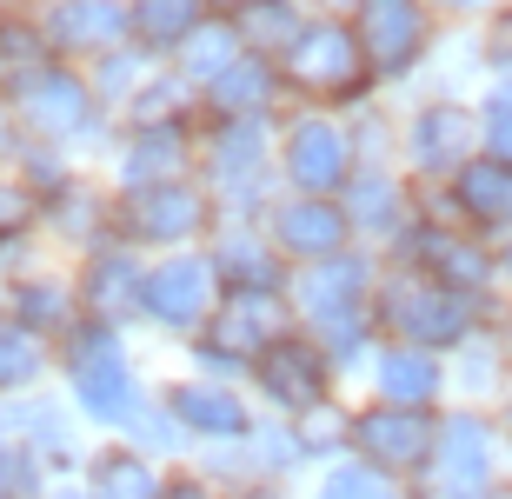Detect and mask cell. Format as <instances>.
Masks as SVG:
<instances>
[{
    "mask_svg": "<svg viewBox=\"0 0 512 499\" xmlns=\"http://www.w3.org/2000/svg\"><path fill=\"white\" fill-rule=\"evenodd\" d=\"M227 67H233V34H227V27H193V34H187V74L220 80Z\"/></svg>",
    "mask_w": 512,
    "mask_h": 499,
    "instance_id": "cell-24",
    "label": "cell"
},
{
    "mask_svg": "<svg viewBox=\"0 0 512 499\" xmlns=\"http://www.w3.org/2000/svg\"><path fill=\"white\" fill-rule=\"evenodd\" d=\"M360 446L380 466H413V460H426L433 426L419 420L413 406H380V413H366V420H360Z\"/></svg>",
    "mask_w": 512,
    "mask_h": 499,
    "instance_id": "cell-10",
    "label": "cell"
},
{
    "mask_svg": "<svg viewBox=\"0 0 512 499\" xmlns=\"http://www.w3.org/2000/svg\"><path fill=\"white\" fill-rule=\"evenodd\" d=\"M213 100L227 107V114H260V100H266V67L260 60H240V67H227V74L213 80Z\"/></svg>",
    "mask_w": 512,
    "mask_h": 499,
    "instance_id": "cell-23",
    "label": "cell"
},
{
    "mask_svg": "<svg viewBox=\"0 0 512 499\" xmlns=\"http://www.w3.org/2000/svg\"><path fill=\"white\" fill-rule=\"evenodd\" d=\"M459 207L473 220H506L512 213V167L486 160V167H459Z\"/></svg>",
    "mask_w": 512,
    "mask_h": 499,
    "instance_id": "cell-17",
    "label": "cell"
},
{
    "mask_svg": "<svg viewBox=\"0 0 512 499\" xmlns=\"http://www.w3.org/2000/svg\"><path fill=\"white\" fill-rule=\"evenodd\" d=\"M346 240V213L326 200H300L280 213V247L286 253H333Z\"/></svg>",
    "mask_w": 512,
    "mask_h": 499,
    "instance_id": "cell-13",
    "label": "cell"
},
{
    "mask_svg": "<svg viewBox=\"0 0 512 499\" xmlns=\"http://www.w3.org/2000/svg\"><path fill=\"white\" fill-rule=\"evenodd\" d=\"M220 260H233V267H240V273H233V280H247V287H266V253L253 247V240H240V233H233V240H227V253H220Z\"/></svg>",
    "mask_w": 512,
    "mask_h": 499,
    "instance_id": "cell-34",
    "label": "cell"
},
{
    "mask_svg": "<svg viewBox=\"0 0 512 499\" xmlns=\"http://www.w3.org/2000/svg\"><path fill=\"white\" fill-rule=\"evenodd\" d=\"M14 486H20V466H14V453H0V499L14 493Z\"/></svg>",
    "mask_w": 512,
    "mask_h": 499,
    "instance_id": "cell-36",
    "label": "cell"
},
{
    "mask_svg": "<svg viewBox=\"0 0 512 499\" xmlns=\"http://www.w3.org/2000/svg\"><path fill=\"white\" fill-rule=\"evenodd\" d=\"M386 320H393L406 340L419 346H446L466 333V307L453 300V287H433V280H406V287L386 293Z\"/></svg>",
    "mask_w": 512,
    "mask_h": 499,
    "instance_id": "cell-3",
    "label": "cell"
},
{
    "mask_svg": "<svg viewBox=\"0 0 512 499\" xmlns=\"http://www.w3.org/2000/svg\"><path fill=\"white\" fill-rule=\"evenodd\" d=\"M173 413H180L193 433H213V440L247 433V413H240V400H233V393H220V386H180V393H173Z\"/></svg>",
    "mask_w": 512,
    "mask_h": 499,
    "instance_id": "cell-15",
    "label": "cell"
},
{
    "mask_svg": "<svg viewBox=\"0 0 512 499\" xmlns=\"http://www.w3.org/2000/svg\"><path fill=\"white\" fill-rule=\"evenodd\" d=\"M200 193L193 187H173V180H160V187H140L133 193V207H127V220H133V233L140 240H180V233H193L200 227Z\"/></svg>",
    "mask_w": 512,
    "mask_h": 499,
    "instance_id": "cell-9",
    "label": "cell"
},
{
    "mask_svg": "<svg viewBox=\"0 0 512 499\" xmlns=\"http://www.w3.org/2000/svg\"><path fill=\"white\" fill-rule=\"evenodd\" d=\"M120 27H127V7H114V0H80V7L60 14L54 34L67 40V47H100V40H114Z\"/></svg>",
    "mask_w": 512,
    "mask_h": 499,
    "instance_id": "cell-19",
    "label": "cell"
},
{
    "mask_svg": "<svg viewBox=\"0 0 512 499\" xmlns=\"http://www.w3.org/2000/svg\"><path fill=\"white\" fill-rule=\"evenodd\" d=\"M326 499H393V486L380 473H366V466H340L333 480H326Z\"/></svg>",
    "mask_w": 512,
    "mask_h": 499,
    "instance_id": "cell-30",
    "label": "cell"
},
{
    "mask_svg": "<svg viewBox=\"0 0 512 499\" xmlns=\"http://www.w3.org/2000/svg\"><path fill=\"white\" fill-rule=\"evenodd\" d=\"M167 499H207V493H200V486H173Z\"/></svg>",
    "mask_w": 512,
    "mask_h": 499,
    "instance_id": "cell-38",
    "label": "cell"
},
{
    "mask_svg": "<svg viewBox=\"0 0 512 499\" xmlns=\"http://www.w3.org/2000/svg\"><path fill=\"white\" fill-rule=\"evenodd\" d=\"M260 380H266V393H273L280 406H313L326 393V360L313 353V346H300V340H273L266 360H260Z\"/></svg>",
    "mask_w": 512,
    "mask_h": 499,
    "instance_id": "cell-6",
    "label": "cell"
},
{
    "mask_svg": "<svg viewBox=\"0 0 512 499\" xmlns=\"http://www.w3.org/2000/svg\"><path fill=\"white\" fill-rule=\"evenodd\" d=\"M240 34L247 40H260V47H273V40H286V47H293V7H286V0H253L247 14H240Z\"/></svg>",
    "mask_w": 512,
    "mask_h": 499,
    "instance_id": "cell-27",
    "label": "cell"
},
{
    "mask_svg": "<svg viewBox=\"0 0 512 499\" xmlns=\"http://www.w3.org/2000/svg\"><path fill=\"white\" fill-rule=\"evenodd\" d=\"M60 313H67V293H54V287H27L20 293V320H27V327H54Z\"/></svg>",
    "mask_w": 512,
    "mask_h": 499,
    "instance_id": "cell-32",
    "label": "cell"
},
{
    "mask_svg": "<svg viewBox=\"0 0 512 499\" xmlns=\"http://www.w3.org/2000/svg\"><path fill=\"white\" fill-rule=\"evenodd\" d=\"M233 7H247V0H233Z\"/></svg>",
    "mask_w": 512,
    "mask_h": 499,
    "instance_id": "cell-41",
    "label": "cell"
},
{
    "mask_svg": "<svg viewBox=\"0 0 512 499\" xmlns=\"http://www.w3.org/2000/svg\"><path fill=\"white\" fill-rule=\"evenodd\" d=\"M94 499H160V486L140 460H107L94 473Z\"/></svg>",
    "mask_w": 512,
    "mask_h": 499,
    "instance_id": "cell-25",
    "label": "cell"
},
{
    "mask_svg": "<svg viewBox=\"0 0 512 499\" xmlns=\"http://www.w3.org/2000/svg\"><path fill=\"white\" fill-rule=\"evenodd\" d=\"M499 60H512V27H499Z\"/></svg>",
    "mask_w": 512,
    "mask_h": 499,
    "instance_id": "cell-37",
    "label": "cell"
},
{
    "mask_svg": "<svg viewBox=\"0 0 512 499\" xmlns=\"http://www.w3.org/2000/svg\"><path fill=\"white\" fill-rule=\"evenodd\" d=\"M20 107H27V120L47 127V134L87 127V94H80V80H67V74H34L20 87Z\"/></svg>",
    "mask_w": 512,
    "mask_h": 499,
    "instance_id": "cell-11",
    "label": "cell"
},
{
    "mask_svg": "<svg viewBox=\"0 0 512 499\" xmlns=\"http://www.w3.org/2000/svg\"><path fill=\"white\" fill-rule=\"evenodd\" d=\"M286 173L300 180L306 193H326L346 180V140L326 127V120H306V127H293V140H286Z\"/></svg>",
    "mask_w": 512,
    "mask_h": 499,
    "instance_id": "cell-8",
    "label": "cell"
},
{
    "mask_svg": "<svg viewBox=\"0 0 512 499\" xmlns=\"http://www.w3.org/2000/svg\"><path fill=\"white\" fill-rule=\"evenodd\" d=\"M453 7H473V0H453Z\"/></svg>",
    "mask_w": 512,
    "mask_h": 499,
    "instance_id": "cell-40",
    "label": "cell"
},
{
    "mask_svg": "<svg viewBox=\"0 0 512 499\" xmlns=\"http://www.w3.org/2000/svg\"><path fill=\"white\" fill-rule=\"evenodd\" d=\"M167 167H180V134H167V127L140 134V147L127 154V173H140V180H160Z\"/></svg>",
    "mask_w": 512,
    "mask_h": 499,
    "instance_id": "cell-28",
    "label": "cell"
},
{
    "mask_svg": "<svg viewBox=\"0 0 512 499\" xmlns=\"http://www.w3.org/2000/svg\"><path fill=\"white\" fill-rule=\"evenodd\" d=\"M419 40H426V20H419L413 0H366L360 7V47L373 67H406L419 54Z\"/></svg>",
    "mask_w": 512,
    "mask_h": 499,
    "instance_id": "cell-5",
    "label": "cell"
},
{
    "mask_svg": "<svg viewBox=\"0 0 512 499\" xmlns=\"http://www.w3.org/2000/svg\"><path fill=\"white\" fill-rule=\"evenodd\" d=\"M253 160H260V120H247V127H233V134L220 140V173L253 180Z\"/></svg>",
    "mask_w": 512,
    "mask_h": 499,
    "instance_id": "cell-29",
    "label": "cell"
},
{
    "mask_svg": "<svg viewBox=\"0 0 512 499\" xmlns=\"http://www.w3.org/2000/svg\"><path fill=\"white\" fill-rule=\"evenodd\" d=\"M40 373V346L27 327H0V386H27Z\"/></svg>",
    "mask_w": 512,
    "mask_h": 499,
    "instance_id": "cell-26",
    "label": "cell"
},
{
    "mask_svg": "<svg viewBox=\"0 0 512 499\" xmlns=\"http://www.w3.org/2000/svg\"><path fill=\"white\" fill-rule=\"evenodd\" d=\"M493 480V433L479 420L439 426V499H486Z\"/></svg>",
    "mask_w": 512,
    "mask_h": 499,
    "instance_id": "cell-4",
    "label": "cell"
},
{
    "mask_svg": "<svg viewBox=\"0 0 512 499\" xmlns=\"http://www.w3.org/2000/svg\"><path fill=\"white\" fill-rule=\"evenodd\" d=\"M360 287H366L360 260H333V267H320V273H306V280H300V307L313 313V320H326V327H340L346 307L360 300Z\"/></svg>",
    "mask_w": 512,
    "mask_h": 499,
    "instance_id": "cell-12",
    "label": "cell"
},
{
    "mask_svg": "<svg viewBox=\"0 0 512 499\" xmlns=\"http://www.w3.org/2000/svg\"><path fill=\"white\" fill-rule=\"evenodd\" d=\"M273 333H280V300H273V287H247V293L227 307V320H220V340L240 346V353H253V346H273Z\"/></svg>",
    "mask_w": 512,
    "mask_h": 499,
    "instance_id": "cell-14",
    "label": "cell"
},
{
    "mask_svg": "<svg viewBox=\"0 0 512 499\" xmlns=\"http://www.w3.org/2000/svg\"><path fill=\"white\" fill-rule=\"evenodd\" d=\"M459 154H466V120H459L453 107L419 114V127H413V160L419 167H459Z\"/></svg>",
    "mask_w": 512,
    "mask_h": 499,
    "instance_id": "cell-18",
    "label": "cell"
},
{
    "mask_svg": "<svg viewBox=\"0 0 512 499\" xmlns=\"http://www.w3.org/2000/svg\"><path fill=\"white\" fill-rule=\"evenodd\" d=\"M506 273H512V247H506Z\"/></svg>",
    "mask_w": 512,
    "mask_h": 499,
    "instance_id": "cell-39",
    "label": "cell"
},
{
    "mask_svg": "<svg viewBox=\"0 0 512 499\" xmlns=\"http://www.w3.org/2000/svg\"><path fill=\"white\" fill-rule=\"evenodd\" d=\"M87 300H94V313H100V320H114V313H127L133 300H147V287L133 280V267H127V260H100V267H94V280H87Z\"/></svg>",
    "mask_w": 512,
    "mask_h": 499,
    "instance_id": "cell-20",
    "label": "cell"
},
{
    "mask_svg": "<svg viewBox=\"0 0 512 499\" xmlns=\"http://www.w3.org/2000/svg\"><path fill=\"white\" fill-rule=\"evenodd\" d=\"M133 20H140V34L147 40H187L193 27H200V0H140L133 7Z\"/></svg>",
    "mask_w": 512,
    "mask_h": 499,
    "instance_id": "cell-22",
    "label": "cell"
},
{
    "mask_svg": "<svg viewBox=\"0 0 512 499\" xmlns=\"http://www.w3.org/2000/svg\"><path fill=\"white\" fill-rule=\"evenodd\" d=\"M426 247H433V267H446V280H459V287L486 273V260L473 247H459V240H426Z\"/></svg>",
    "mask_w": 512,
    "mask_h": 499,
    "instance_id": "cell-31",
    "label": "cell"
},
{
    "mask_svg": "<svg viewBox=\"0 0 512 499\" xmlns=\"http://www.w3.org/2000/svg\"><path fill=\"white\" fill-rule=\"evenodd\" d=\"M213 300V267L200 260H173V267L147 273V307L167 320V327H193Z\"/></svg>",
    "mask_w": 512,
    "mask_h": 499,
    "instance_id": "cell-7",
    "label": "cell"
},
{
    "mask_svg": "<svg viewBox=\"0 0 512 499\" xmlns=\"http://www.w3.org/2000/svg\"><path fill=\"white\" fill-rule=\"evenodd\" d=\"M286 74L300 80V87H313V94L353 87V80H360V34H346V27H333V20L306 27V34L286 47Z\"/></svg>",
    "mask_w": 512,
    "mask_h": 499,
    "instance_id": "cell-2",
    "label": "cell"
},
{
    "mask_svg": "<svg viewBox=\"0 0 512 499\" xmlns=\"http://www.w3.org/2000/svg\"><path fill=\"white\" fill-rule=\"evenodd\" d=\"M74 393L87 413L100 420H120L133 406V380H127V360H120V340L107 327H80L74 333Z\"/></svg>",
    "mask_w": 512,
    "mask_h": 499,
    "instance_id": "cell-1",
    "label": "cell"
},
{
    "mask_svg": "<svg viewBox=\"0 0 512 499\" xmlns=\"http://www.w3.org/2000/svg\"><path fill=\"white\" fill-rule=\"evenodd\" d=\"M486 147H493L499 167H512V100H493V107H486Z\"/></svg>",
    "mask_w": 512,
    "mask_h": 499,
    "instance_id": "cell-33",
    "label": "cell"
},
{
    "mask_svg": "<svg viewBox=\"0 0 512 499\" xmlns=\"http://www.w3.org/2000/svg\"><path fill=\"white\" fill-rule=\"evenodd\" d=\"M0 54H20V60H40V40L27 27H0Z\"/></svg>",
    "mask_w": 512,
    "mask_h": 499,
    "instance_id": "cell-35",
    "label": "cell"
},
{
    "mask_svg": "<svg viewBox=\"0 0 512 499\" xmlns=\"http://www.w3.org/2000/svg\"><path fill=\"white\" fill-rule=\"evenodd\" d=\"M399 213V187L386 173H360L353 187H346V220H360V227H393Z\"/></svg>",
    "mask_w": 512,
    "mask_h": 499,
    "instance_id": "cell-21",
    "label": "cell"
},
{
    "mask_svg": "<svg viewBox=\"0 0 512 499\" xmlns=\"http://www.w3.org/2000/svg\"><path fill=\"white\" fill-rule=\"evenodd\" d=\"M380 393H386V406H426L439 393V366L419 346H399V353L380 360Z\"/></svg>",
    "mask_w": 512,
    "mask_h": 499,
    "instance_id": "cell-16",
    "label": "cell"
}]
</instances>
